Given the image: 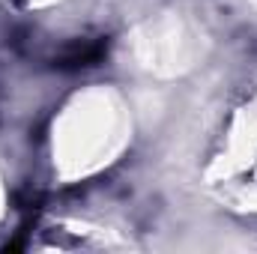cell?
Listing matches in <instances>:
<instances>
[{
	"label": "cell",
	"instance_id": "6da1fadb",
	"mask_svg": "<svg viewBox=\"0 0 257 254\" xmlns=\"http://www.w3.org/2000/svg\"><path fill=\"white\" fill-rule=\"evenodd\" d=\"M105 51H108V45L102 39H84V42H75L66 51H60L54 57V66L57 69H87V66L99 63L105 57Z\"/></svg>",
	"mask_w": 257,
	"mask_h": 254
}]
</instances>
